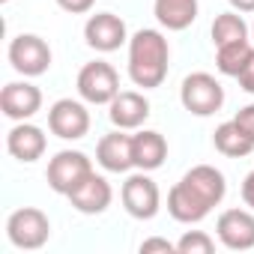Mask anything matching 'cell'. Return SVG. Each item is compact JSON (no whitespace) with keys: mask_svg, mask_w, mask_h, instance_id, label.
Listing matches in <instances>:
<instances>
[{"mask_svg":"<svg viewBox=\"0 0 254 254\" xmlns=\"http://www.w3.org/2000/svg\"><path fill=\"white\" fill-rule=\"evenodd\" d=\"M108 117L117 129H141L150 117V102L144 93H135V90H120L114 96V102L108 105Z\"/></svg>","mask_w":254,"mask_h":254,"instance_id":"5bb4252c","label":"cell"},{"mask_svg":"<svg viewBox=\"0 0 254 254\" xmlns=\"http://www.w3.org/2000/svg\"><path fill=\"white\" fill-rule=\"evenodd\" d=\"M212 144L227 159H242V156H251L254 153V138L242 129L236 120H227V123L218 126L215 135H212Z\"/></svg>","mask_w":254,"mask_h":254,"instance_id":"d6986e66","label":"cell"},{"mask_svg":"<svg viewBox=\"0 0 254 254\" xmlns=\"http://www.w3.org/2000/svg\"><path fill=\"white\" fill-rule=\"evenodd\" d=\"M96 162L108 171V174H126L135 168L132 159V135H126V129L108 132L99 138L96 144Z\"/></svg>","mask_w":254,"mask_h":254,"instance_id":"4fadbf2b","label":"cell"},{"mask_svg":"<svg viewBox=\"0 0 254 254\" xmlns=\"http://www.w3.org/2000/svg\"><path fill=\"white\" fill-rule=\"evenodd\" d=\"M57 6L69 15H84L96 6V0H57Z\"/></svg>","mask_w":254,"mask_h":254,"instance_id":"d4e9b609","label":"cell"},{"mask_svg":"<svg viewBox=\"0 0 254 254\" xmlns=\"http://www.w3.org/2000/svg\"><path fill=\"white\" fill-rule=\"evenodd\" d=\"M218 242L230 251L254 248V212L248 209H224L215 221Z\"/></svg>","mask_w":254,"mask_h":254,"instance_id":"8fae6325","label":"cell"},{"mask_svg":"<svg viewBox=\"0 0 254 254\" xmlns=\"http://www.w3.org/2000/svg\"><path fill=\"white\" fill-rule=\"evenodd\" d=\"M180 254H212L215 251V239L203 230H186L177 242Z\"/></svg>","mask_w":254,"mask_h":254,"instance_id":"603a6c76","label":"cell"},{"mask_svg":"<svg viewBox=\"0 0 254 254\" xmlns=\"http://www.w3.org/2000/svg\"><path fill=\"white\" fill-rule=\"evenodd\" d=\"M75 87H78V96L87 105H111L114 96L120 93V75H117V69L111 63L93 60V63L81 66Z\"/></svg>","mask_w":254,"mask_h":254,"instance_id":"277c9868","label":"cell"},{"mask_svg":"<svg viewBox=\"0 0 254 254\" xmlns=\"http://www.w3.org/2000/svg\"><path fill=\"white\" fill-rule=\"evenodd\" d=\"M0 111L15 123H24L42 111V90L30 81H9L0 93Z\"/></svg>","mask_w":254,"mask_h":254,"instance_id":"30bf717a","label":"cell"},{"mask_svg":"<svg viewBox=\"0 0 254 254\" xmlns=\"http://www.w3.org/2000/svg\"><path fill=\"white\" fill-rule=\"evenodd\" d=\"M168 63H171V45L159 30L144 27L129 39V78L135 87L144 90L162 87L168 78Z\"/></svg>","mask_w":254,"mask_h":254,"instance_id":"6da1fadb","label":"cell"},{"mask_svg":"<svg viewBox=\"0 0 254 254\" xmlns=\"http://www.w3.org/2000/svg\"><path fill=\"white\" fill-rule=\"evenodd\" d=\"M230 6L236 12H254V0H230Z\"/></svg>","mask_w":254,"mask_h":254,"instance_id":"f1b7e54d","label":"cell"},{"mask_svg":"<svg viewBox=\"0 0 254 254\" xmlns=\"http://www.w3.org/2000/svg\"><path fill=\"white\" fill-rule=\"evenodd\" d=\"M93 174V162L87 159V153L81 150H60L51 162H48V186L57 194H69L84 177Z\"/></svg>","mask_w":254,"mask_h":254,"instance_id":"ba28073f","label":"cell"},{"mask_svg":"<svg viewBox=\"0 0 254 254\" xmlns=\"http://www.w3.org/2000/svg\"><path fill=\"white\" fill-rule=\"evenodd\" d=\"M153 15L168 30H186L197 18V0H153Z\"/></svg>","mask_w":254,"mask_h":254,"instance_id":"ffe728a7","label":"cell"},{"mask_svg":"<svg viewBox=\"0 0 254 254\" xmlns=\"http://www.w3.org/2000/svg\"><path fill=\"white\" fill-rule=\"evenodd\" d=\"M84 39H87V45L93 51L111 54L120 45L129 42V30H126V21L120 15H114V12H96L84 24Z\"/></svg>","mask_w":254,"mask_h":254,"instance_id":"9c48e42d","label":"cell"},{"mask_svg":"<svg viewBox=\"0 0 254 254\" xmlns=\"http://www.w3.org/2000/svg\"><path fill=\"white\" fill-rule=\"evenodd\" d=\"M180 102L194 117H212L224 105V87L209 72H191L180 87Z\"/></svg>","mask_w":254,"mask_h":254,"instance_id":"7a4b0ae2","label":"cell"},{"mask_svg":"<svg viewBox=\"0 0 254 254\" xmlns=\"http://www.w3.org/2000/svg\"><path fill=\"white\" fill-rule=\"evenodd\" d=\"M239 126H242V129L254 138V105H245V108H239V114L233 117Z\"/></svg>","mask_w":254,"mask_h":254,"instance_id":"4316f807","label":"cell"},{"mask_svg":"<svg viewBox=\"0 0 254 254\" xmlns=\"http://www.w3.org/2000/svg\"><path fill=\"white\" fill-rule=\"evenodd\" d=\"M6 236L21 251H36L51 239V221L36 206H21L6 218Z\"/></svg>","mask_w":254,"mask_h":254,"instance_id":"3957f363","label":"cell"},{"mask_svg":"<svg viewBox=\"0 0 254 254\" xmlns=\"http://www.w3.org/2000/svg\"><path fill=\"white\" fill-rule=\"evenodd\" d=\"M168 212H171V218L174 221H180V224H197V221H203L209 212H212V206L191 189V186H186L183 180L168 191Z\"/></svg>","mask_w":254,"mask_h":254,"instance_id":"2e32d148","label":"cell"},{"mask_svg":"<svg viewBox=\"0 0 254 254\" xmlns=\"http://www.w3.org/2000/svg\"><path fill=\"white\" fill-rule=\"evenodd\" d=\"M9 63L24 78H39L51 69V48L36 33H21L9 42Z\"/></svg>","mask_w":254,"mask_h":254,"instance_id":"5b68a950","label":"cell"},{"mask_svg":"<svg viewBox=\"0 0 254 254\" xmlns=\"http://www.w3.org/2000/svg\"><path fill=\"white\" fill-rule=\"evenodd\" d=\"M45 147H48L45 132L39 129V126L27 123V120H24V123H15L12 129H9V135H6V150H9V156L18 159V162H24V165L42 159V156H45Z\"/></svg>","mask_w":254,"mask_h":254,"instance_id":"9a60e30c","label":"cell"},{"mask_svg":"<svg viewBox=\"0 0 254 254\" xmlns=\"http://www.w3.org/2000/svg\"><path fill=\"white\" fill-rule=\"evenodd\" d=\"M120 197H123L126 212H129L132 218H138V221L156 218V212L162 206V191H159L156 180L147 177V171H138V174H132L129 180H126Z\"/></svg>","mask_w":254,"mask_h":254,"instance_id":"8992f818","label":"cell"},{"mask_svg":"<svg viewBox=\"0 0 254 254\" xmlns=\"http://www.w3.org/2000/svg\"><path fill=\"white\" fill-rule=\"evenodd\" d=\"M251 54H254V42L251 39H239V42L221 45V48H215V69L221 75H227V78H236L245 69V63L251 60Z\"/></svg>","mask_w":254,"mask_h":254,"instance_id":"44dd1931","label":"cell"},{"mask_svg":"<svg viewBox=\"0 0 254 254\" xmlns=\"http://www.w3.org/2000/svg\"><path fill=\"white\" fill-rule=\"evenodd\" d=\"M186 186H191L209 206H218L227 194V183H224V174L212 165H194L191 171H186L183 177Z\"/></svg>","mask_w":254,"mask_h":254,"instance_id":"ac0fdd59","label":"cell"},{"mask_svg":"<svg viewBox=\"0 0 254 254\" xmlns=\"http://www.w3.org/2000/svg\"><path fill=\"white\" fill-rule=\"evenodd\" d=\"M209 33H212V45L221 48V45H230V42L248 39V24H245V18L233 9V12H221V15H215Z\"/></svg>","mask_w":254,"mask_h":254,"instance_id":"7402d4cb","label":"cell"},{"mask_svg":"<svg viewBox=\"0 0 254 254\" xmlns=\"http://www.w3.org/2000/svg\"><path fill=\"white\" fill-rule=\"evenodd\" d=\"M236 81H239V87H242L245 93H251V96H254V54H251V60L245 63V69L236 75Z\"/></svg>","mask_w":254,"mask_h":254,"instance_id":"484cf974","label":"cell"},{"mask_svg":"<svg viewBox=\"0 0 254 254\" xmlns=\"http://www.w3.org/2000/svg\"><path fill=\"white\" fill-rule=\"evenodd\" d=\"M0 3H9V0H0Z\"/></svg>","mask_w":254,"mask_h":254,"instance_id":"4dcf8cb0","label":"cell"},{"mask_svg":"<svg viewBox=\"0 0 254 254\" xmlns=\"http://www.w3.org/2000/svg\"><path fill=\"white\" fill-rule=\"evenodd\" d=\"M153 251H165V254H174L177 251V242L165 239V236H153V239H144L141 242V254H153Z\"/></svg>","mask_w":254,"mask_h":254,"instance_id":"cb8c5ba5","label":"cell"},{"mask_svg":"<svg viewBox=\"0 0 254 254\" xmlns=\"http://www.w3.org/2000/svg\"><path fill=\"white\" fill-rule=\"evenodd\" d=\"M132 159H135V168L138 171H156L165 165L168 159V141L162 132H153V129H141L138 135H132Z\"/></svg>","mask_w":254,"mask_h":254,"instance_id":"e0dca14e","label":"cell"},{"mask_svg":"<svg viewBox=\"0 0 254 254\" xmlns=\"http://www.w3.org/2000/svg\"><path fill=\"white\" fill-rule=\"evenodd\" d=\"M69 203L78 209V212H84V215H102L108 206H111V200H114V189H111V183L102 177V174H90V177H84L69 194Z\"/></svg>","mask_w":254,"mask_h":254,"instance_id":"7c38bea8","label":"cell"},{"mask_svg":"<svg viewBox=\"0 0 254 254\" xmlns=\"http://www.w3.org/2000/svg\"><path fill=\"white\" fill-rule=\"evenodd\" d=\"M251 39H254V24H251Z\"/></svg>","mask_w":254,"mask_h":254,"instance_id":"f546056e","label":"cell"},{"mask_svg":"<svg viewBox=\"0 0 254 254\" xmlns=\"http://www.w3.org/2000/svg\"><path fill=\"white\" fill-rule=\"evenodd\" d=\"M48 129L60 141H81L90 132V111L84 99H57L48 108Z\"/></svg>","mask_w":254,"mask_h":254,"instance_id":"52a82bcc","label":"cell"},{"mask_svg":"<svg viewBox=\"0 0 254 254\" xmlns=\"http://www.w3.org/2000/svg\"><path fill=\"white\" fill-rule=\"evenodd\" d=\"M242 200H245V206L254 209V171L242 180Z\"/></svg>","mask_w":254,"mask_h":254,"instance_id":"83f0119b","label":"cell"}]
</instances>
